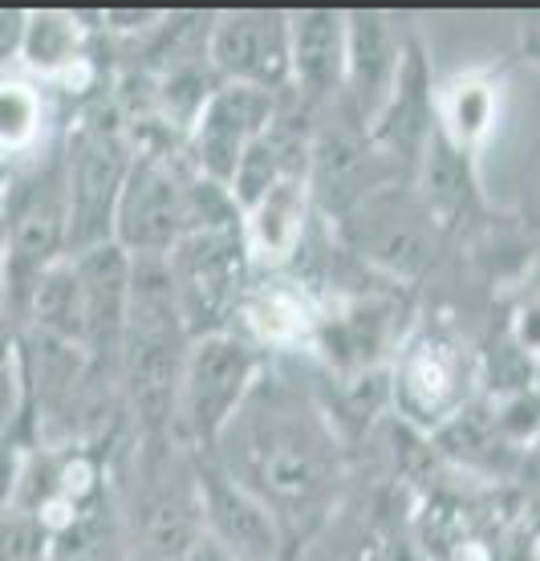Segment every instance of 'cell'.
<instances>
[{"instance_id": "6da1fadb", "label": "cell", "mask_w": 540, "mask_h": 561, "mask_svg": "<svg viewBox=\"0 0 540 561\" xmlns=\"http://www.w3.org/2000/svg\"><path fill=\"white\" fill-rule=\"evenodd\" d=\"M208 460L277 513L285 534L313 529L342 489V439L321 394L264 366L249 403L223 427Z\"/></svg>"}, {"instance_id": "7a4b0ae2", "label": "cell", "mask_w": 540, "mask_h": 561, "mask_svg": "<svg viewBox=\"0 0 540 561\" xmlns=\"http://www.w3.org/2000/svg\"><path fill=\"white\" fill-rule=\"evenodd\" d=\"M130 306H126L118 379L123 399L147 427H171L180 375L192 351V330L183 322L163 256H130Z\"/></svg>"}, {"instance_id": "3957f363", "label": "cell", "mask_w": 540, "mask_h": 561, "mask_svg": "<svg viewBox=\"0 0 540 561\" xmlns=\"http://www.w3.org/2000/svg\"><path fill=\"white\" fill-rule=\"evenodd\" d=\"M264 366V354L235 330L195 337L171 408V444L187 448L192 456H208L223 427L235 420V411L249 403Z\"/></svg>"}, {"instance_id": "277c9868", "label": "cell", "mask_w": 540, "mask_h": 561, "mask_svg": "<svg viewBox=\"0 0 540 561\" xmlns=\"http://www.w3.org/2000/svg\"><path fill=\"white\" fill-rule=\"evenodd\" d=\"M480 375V358L451 325H411L390 358V403L411 432L435 435L475 399Z\"/></svg>"}, {"instance_id": "5b68a950", "label": "cell", "mask_w": 540, "mask_h": 561, "mask_svg": "<svg viewBox=\"0 0 540 561\" xmlns=\"http://www.w3.org/2000/svg\"><path fill=\"white\" fill-rule=\"evenodd\" d=\"M4 220V280H9V309L21 322V306L45 268L70 256V216H66V175L61 151L33 159L25 175L9 180L0 199Z\"/></svg>"}, {"instance_id": "8992f818", "label": "cell", "mask_w": 540, "mask_h": 561, "mask_svg": "<svg viewBox=\"0 0 540 561\" xmlns=\"http://www.w3.org/2000/svg\"><path fill=\"white\" fill-rule=\"evenodd\" d=\"M163 265L192 337L235 330L240 306H244L252 280H256V265L249 256L240 220L187 232L163 256Z\"/></svg>"}, {"instance_id": "52a82bcc", "label": "cell", "mask_w": 540, "mask_h": 561, "mask_svg": "<svg viewBox=\"0 0 540 561\" xmlns=\"http://www.w3.org/2000/svg\"><path fill=\"white\" fill-rule=\"evenodd\" d=\"M135 163L126 175L118 216H114V244L130 256H166L192 228V187L195 168L183 151L159 147V139H135Z\"/></svg>"}, {"instance_id": "ba28073f", "label": "cell", "mask_w": 540, "mask_h": 561, "mask_svg": "<svg viewBox=\"0 0 540 561\" xmlns=\"http://www.w3.org/2000/svg\"><path fill=\"white\" fill-rule=\"evenodd\" d=\"M135 163L130 130L114 118H82L61 147L66 175V216H70V256L114 244V216L126 175Z\"/></svg>"}, {"instance_id": "9c48e42d", "label": "cell", "mask_w": 540, "mask_h": 561, "mask_svg": "<svg viewBox=\"0 0 540 561\" xmlns=\"http://www.w3.org/2000/svg\"><path fill=\"white\" fill-rule=\"evenodd\" d=\"M346 225V249L361 256L370 268L394 280H418L435 261V237L439 225L418 199L415 187L406 180L382 187L361 208H354L342 220Z\"/></svg>"}, {"instance_id": "30bf717a", "label": "cell", "mask_w": 540, "mask_h": 561, "mask_svg": "<svg viewBox=\"0 0 540 561\" xmlns=\"http://www.w3.org/2000/svg\"><path fill=\"white\" fill-rule=\"evenodd\" d=\"M204 54L220 85L289 94V13H220L204 33Z\"/></svg>"}, {"instance_id": "8fae6325", "label": "cell", "mask_w": 540, "mask_h": 561, "mask_svg": "<svg viewBox=\"0 0 540 561\" xmlns=\"http://www.w3.org/2000/svg\"><path fill=\"white\" fill-rule=\"evenodd\" d=\"M195 505L199 534H208L235 561H289L285 525L268 505H261L249 489H240L223 468L195 456Z\"/></svg>"}, {"instance_id": "7c38bea8", "label": "cell", "mask_w": 540, "mask_h": 561, "mask_svg": "<svg viewBox=\"0 0 540 561\" xmlns=\"http://www.w3.org/2000/svg\"><path fill=\"white\" fill-rule=\"evenodd\" d=\"M280 102L285 94H264L252 85H220L183 139L195 175L232 187L249 147L280 114Z\"/></svg>"}, {"instance_id": "4fadbf2b", "label": "cell", "mask_w": 540, "mask_h": 561, "mask_svg": "<svg viewBox=\"0 0 540 561\" xmlns=\"http://www.w3.org/2000/svg\"><path fill=\"white\" fill-rule=\"evenodd\" d=\"M289 99L321 118L346 102V16L292 13L289 16Z\"/></svg>"}, {"instance_id": "5bb4252c", "label": "cell", "mask_w": 540, "mask_h": 561, "mask_svg": "<svg viewBox=\"0 0 540 561\" xmlns=\"http://www.w3.org/2000/svg\"><path fill=\"white\" fill-rule=\"evenodd\" d=\"M313 225H318V199H313L309 175L273 183L268 192L240 208V232H244L252 265L261 273H285L297 261Z\"/></svg>"}, {"instance_id": "9a60e30c", "label": "cell", "mask_w": 540, "mask_h": 561, "mask_svg": "<svg viewBox=\"0 0 540 561\" xmlns=\"http://www.w3.org/2000/svg\"><path fill=\"white\" fill-rule=\"evenodd\" d=\"M321 297L306 289L292 273H264L252 280L249 297L235 318V334H244L261 354L309 351L318 337Z\"/></svg>"}, {"instance_id": "2e32d148", "label": "cell", "mask_w": 540, "mask_h": 561, "mask_svg": "<svg viewBox=\"0 0 540 561\" xmlns=\"http://www.w3.org/2000/svg\"><path fill=\"white\" fill-rule=\"evenodd\" d=\"M406 49L411 42L399 37V25L390 16H346V106L366 130L394 94Z\"/></svg>"}, {"instance_id": "e0dca14e", "label": "cell", "mask_w": 540, "mask_h": 561, "mask_svg": "<svg viewBox=\"0 0 540 561\" xmlns=\"http://www.w3.org/2000/svg\"><path fill=\"white\" fill-rule=\"evenodd\" d=\"M82 277L85 301V354L97 370L118 375V346H123L126 306H130V253L118 244H97L90 253H73Z\"/></svg>"}, {"instance_id": "ac0fdd59", "label": "cell", "mask_w": 540, "mask_h": 561, "mask_svg": "<svg viewBox=\"0 0 540 561\" xmlns=\"http://www.w3.org/2000/svg\"><path fill=\"white\" fill-rule=\"evenodd\" d=\"M21 325L33 334L57 337L85 351V301H82V277L73 256H61L37 277L33 294L21 306Z\"/></svg>"}, {"instance_id": "d6986e66", "label": "cell", "mask_w": 540, "mask_h": 561, "mask_svg": "<svg viewBox=\"0 0 540 561\" xmlns=\"http://www.w3.org/2000/svg\"><path fill=\"white\" fill-rule=\"evenodd\" d=\"M435 439H439V451L447 460H456L459 468L480 472V477H499L508 463L520 460V448H513L496 427L487 399H471L456 420L435 432Z\"/></svg>"}, {"instance_id": "ffe728a7", "label": "cell", "mask_w": 540, "mask_h": 561, "mask_svg": "<svg viewBox=\"0 0 540 561\" xmlns=\"http://www.w3.org/2000/svg\"><path fill=\"white\" fill-rule=\"evenodd\" d=\"M21 66L33 78H70L85 66V28L70 13H28L21 25Z\"/></svg>"}, {"instance_id": "44dd1931", "label": "cell", "mask_w": 540, "mask_h": 561, "mask_svg": "<svg viewBox=\"0 0 540 561\" xmlns=\"http://www.w3.org/2000/svg\"><path fill=\"white\" fill-rule=\"evenodd\" d=\"M496 118V85L487 82L484 73H468L456 78L444 94H435V123L451 147H459L463 154H471L480 147V139L487 135Z\"/></svg>"}, {"instance_id": "7402d4cb", "label": "cell", "mask_w": 540, "mask_h": 561, "mask_svg": "<svg viewBox=\"0 0 540 561\" xmlns=\"http://www.w3.org/2000/svg\"><path fill=\"white\" fill-rule=\"evenodd\" d=\"M45 102L33 78H0V159H28L42 142Z\"/></svg>"}, {"instance_id": "603a6c76", "label": "cell", "mask_w": 540, "mask_h": 561, "mask_svg": "<svg viewBox=\"0 0 540 561\" xmlns=\"http://www.w3.org/2000/svg\"><path fill=\"white\" fill-rule=\"evenodd\" d=\"M57 537L25 508L0 513V561H54Z\"/></svg>"}, {"instance_id": "cb8c5ba5", "label": "cell", "mask_w": 540, "mask_h": 561, "mask_svg": "<svg viewBox=\"0 0 540 561\" xmlns=\"http://www.w3.org/2000/svg\"><path fill=\"white\" fill-rule=\"evenodd\" d=\"M28 382L21 358L0 363V439H13L16 427L28 420Z\"/></svg>"}, {"instance_id": "d4e9b609", "label": "cell", "mask_w": 540, "mask_h": 561, "mask_svg": "<svg viewBox=\"0 0 540 561\" xmlns=\"http://www.w3.org/2000/svg\"><path fill=\"white\" fill-rule=\"evenodd\" d=\"M513 346L528 354L532 363H540V297L513 313Z\"/></svg>"}, {"instance_id": "484cf974", "label": "cell", "mask_w": 540, "mask_h": 561, "mask_svg": "<svg viewBox=\"0 0 540 561\" xmlns=\"http://www.w3.org/2000/svg\"><path fill=\"white\" fill-rule=\"evenodd\" d=\"M21 460H25V451H16L13 439H0V513L13 505V489H16V477H21Z\"/></svg>"}, {"instance_id": "4316f807", "label": "cell", "mask_w": 540, "mask_h": 561, "mask_svg": "<svg viewBox=\"0 0 540 561\" xmlns=\"http://www.w3.org/2000/svg\"><path fill=\"white\" fill-rule=\"evenodd\" d=\"M21 337H25V325L13 313H0V363L21 358Z\"/></svg>"}, {"instance_id": "83f0119b", "label": "cell", "mask_w": 540, "mask_h": 561, "mask_svg": "<svg viewBox=\"0 0 540 561\" xmlns=\"http://www.w3.org/2000/svg\"><path fill=\"white\" fill-rule=\"evenodd\" d=\"M183 561H235V558H232V553H223V549L216 546V541H211L208 534H199V537H195V546L187 549V558H183Z\"/></svg>"}, {"instance_id": "f1b7e54d", "label": "cell", "mask_w": 540, "mask_h": 561, "mask_svg": "<svg viewBox=\"0 0 540 561\" xmlns=\"http://www.w3.org/2000/svg\"><path fill=\"white\" fill-rule=\"evenodd\" d=\"M525 57L532 66H540V21H532V25L525 28Z\"/></svg>"}, {"instance_id": "f546056e", "label": "cell", "mask_w": 540, "mask_h": 561, "mask_svg": "<svg viewBox=\"0 0 540 561\" xmlns=\"http://www.w3.org/2000/svg\"><path fill=\"white\" fill-rule=\"evenodd\" d=\"M0 313H13V309H9V280H4V268H0Z\"/></svg>"}, {"instance_id": "4dcf8cb0", "label": "cell", "mask_w": 540, "mask_h": 561, "mask_svg": "<svg viewBox=\"0 0 540 561\" xmlns=\"http://www.w3.org/2000/svg\"><path fill=\"white\" fill-rule=\"evenodd\" d=\"M0 261H4V220H0Z\"/></svg>"}, {"instance_id": "1f68e13d", "label": "cell", "mask_w": 540, "mask_h": 561, "mask_svg": "<svg viewBox=\"0 0 540 561\" xmlns=\"http://www.w3.org/2000/svg\"><path fill=\"white\" fill-rule=\"evenodd\" d=\"M537 382H540V363H537Z\"/></svg>"}, {"instance_id": "d6a6232c", "label": "cell", "mask_w": 540, "mask_h": 561, "mask_svg": "<svg viewBox=\"0 0 540 561\" xmlns=\"http://www.w3.org/2000/svg\"><path fill=\"white\" fill-rule=\"evenodd\" d=\"M537 456H540V444H537Z\"/></svg>"}]
</instances>
